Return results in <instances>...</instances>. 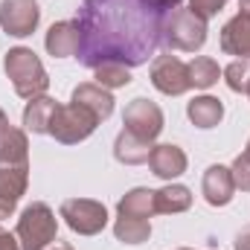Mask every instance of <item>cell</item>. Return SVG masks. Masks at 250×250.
I'll list each match as a JSON object with an SVG mask.
<instances>
[{
  "label": "cell",
  "mask_w": 250,
  "mask_h": 250,
  "mask_svg": "<svg viewBox=\"0 0 250 250\" xmlns=\"http://www.w3.org/2000/svg\"><path fill=\"white\" fill-rule=\"evenodd\" d=\"M233 248H236V250H250V227H248V230H242V233L236 236Z\"/></svg>",
  "instance_id": "obj_30"
},
{
  "label": "cell",
  "mask_w": 250,
  "mask_h": 250,
  "mask_svg": "<svg viewBox=\"0 0 250 250\" xmlns=\"http://www.w3.org/2000/svg\"><path fill=\"white\" fill-rule=\"evenodd\" d=\"M3 73L12 82L15 93L26 102L35 96H44L50 87V76H47L44 64L29 47H12L3 56Z\"/></svg>",
  "instance_id": "obj_2"
},
{
  "label": "cell",
  "mask_w": 250,
  "mask_h": 250,
  "mask_svg": "<svg viewBox=\"0 0 250 250\" xmlns=\"http://www.w3.org/2000/svg\"><path fill=\"white\" fill-rule=\"evenodd\" d=\"M221 76H224V82H227V87L233 93H245L248 96V90H250V62L248 59H236L233 64H227L221 70Z\"/></svg>",
  "instance_id": "obj_25"
},
{
  "label": "cell",
  "mask_w": 250,
  "mask_h": 250,
  "mask_svg": "<svg viewBox=\"0 0 250 250\" xmlns=\"http://www.w3.org/2000/svg\"><path fill=\"white\" fill-rule=\"evenodd\" d=\"M70 102H76V105H82L84 111H90L99 123H105V120L114 114V96H111V90H105V87L96 84V82H82V84H76Z\"/></svg>",
  "instance_id": "obj_13"
},
{
  "label": "cell",
  "mask_w": 250,
  "mask_h": 250,
  "mask_svg": "<svg viewBox=\"0 0 250 250\" xmlns=\"http://www.w3.org/2000/svg\"><path fill=\"white\" fill-rule=\"evenodd\" d=\"M0 250H21L18 236H15V233H9V230H0Z\"/></svg>",
  "instance_id": "obj_28"
},
{
  "label": "cell",
  "mask_w": 250,
  "mask_h": 250,
  "mask_svg": "<svg viewBox=\"0 0 250 250\" xmlns=\"http://www.w3.org/2000/svg\"><path fill=\"white\" fill-rule=\"evenodd\" d=\"M15 236L21 242V250H44L59 239V218L44 201H32L29 207H23Z\"/></svg>",
  "instance_id": "obj_4"
},
{
  "label": "cell",
  "mask_w": 250,
  "mask_h": 250,
  "mask_svg": "<svg viewBox=\"0 0 250 250\" xmlns=\"http://www.w3.org/2000/svg\"><path fill=\"white\" fill-rule=\"evenodd\" d=\"M187 67H189V84L198 87V90H207V87H212L221 79V67H218L215 59H209V56H198Z\"/></svg>",
  "instance_id": "obj_23"
},
{
  "label": "cell",
  "mask_w": 250,
  "mask_h": 250,
  "mask_svg": "<svg viewBox=\"0 0 250 250\" xmlns=\"http://www.w3.org/2000/svg\"><path fill=\"white\" fill-rule=\"evenodd\" d=\"M160 44L178 53H198L207 44V21L192 9H169L160 23Z\"/></svg>",
  "instance_id": "obj_3"
},
{
  "label": "cell",
  "mask_w": 250,
  "mask_h": 250,
  "mask_svg": "<svg viewBox=\"0 0 250 250\" xmlns=\"http://www.w3.org/2000/svg\"><path fill=\"white\" fill-rule=\"evenodd\" d=\"M192 207V189L184 184H166L163 189H154V209L160 215H178Z\"/></svg>",
  "instance_id": "obj_21"
},
{
  "label": "cell",
  "mask_w": 250,
  "mask_h": 250,
  "mask_svg": "<svg viewBox=\"0 0 250 250\" xmlns=\"http://www.w3.org/2000/svg\"><path fill=\"white\" fill-rule=\"evenodd\" d=\"M151 84L163 93V96H181L189 87V67L178 56H157L151 62Z\"/></svg>",
  "instance_id": "obj_9"
},
{
  "label": "cell",
  "mask_w": 250,
  "mask_h": 250,
  "mask_svg": "<svg viewBox=\"0 0 250 250\" xmlns=\"http://www.w3.org/2000/svg\"><path fill=\"white\" fill-rule=\"evenodd\" d=\"M248 99H250V90H248Z\"/></svg>",
  "instance_id": "obj_36"
},
{
  "label": "cell",
  "mask_w": 250,
  "mask_h": 250,
  "mask_svg": "<svg viewBox=\"0 0 250 250\" xmlns=\"http://www.w3.org/2000/svg\"><path fill=\"white\" fill-rule=\"evenodd\" d=\"M114 236L123 245H143L151 239V221L146 218H131V215H117L114 221Z\"/></svg>",
  "instance_id": "obj_22"
},
{
  "label": "cell",
  "mask_w": 250,
  "mask_h": 250,
  "mask_svg": "<svg viewBox=\"0 0 250 250\" xmlns=\"http://www.w3.org/2000/svg\"><path fill=\"white\" fill-rule=\"evenodd\" d=\"M41 23L38 0H0V29L9 38H26Z\"/></svg>",
  "instance_id": "obj_8"
},
{
  "label": "cell",
  "mask_w": 250,
  "mask_h": 250,
  "mask_svg": "<svg viewBox=\"0 0 250 250\" xmlns=\"http://www.w3.org/2000/svg\"><path fill=\"white\" fill-rule=\"evenodd\" d=\"M187 117L189 123L195 125V128H215V125L224 120V102L218 99V96H195L192 102L187 105Z\"/></svg>",
  "instance_id": "obj_18"
},
{
  "label": "cell",
  "mask_w": 250,
  "mask_h": 250,
  "mask_svg": "<svg viewBox=\"0 0 250 250\" xmlns=\"http://www.w3.org/2000/svg\"><path fill=\"white\" fill-rule=\"evenodd\" d=\"M239 12L242 15H250V0H239Z\"/></svg>",
  "instance_id": "obj_33"
},
{
  "label": "cell",
  "mask_w": 250,
  "mask_h": 250,
  "mask_svg": "<svg viewBox=\"0 0 250 250\" xmlns=\"http://www.w3.org/2000/svg\"><path fill=\"white\" fill-rule=\"evenodd\" d=\"M146 6H151V9H157V12H169V9H178L184 0H143Z\"/></svg>",
  "instance_id": "obj_29"
},
{
  "label": "cell",
  "mask_w": 250,
  "mask_h": 250,
  "mask_svg": "<svg viewBox=\"0 0 250 250\" xmlns=\"http://www.w3.org/2000/svg\"><path fill=\"white\" fill-rule=\"evenodd\" d=\"M178 250H192V248H178Z\"/></svg>",
  "instance_id": "obj_35"
},
{
  "label": "cell",
  "mask_w": 250,
  "mask_h": 250,
  "mask_svg": "<svg viewBox=\"0 0 250 250\" xmlns=\"http://www.w3.org/2000/svg\"><path fill=\"white\" fill-rule=\"evenodd\" d=\"M123 125H125V131H131V134H137V137L154 143V140L160 137L166 120H163V111H160L157 102H151V99H146V96H137V99H131V102L125 105Z\"/></svg>",
  "instance_id": "obj_7"
},
{
  "label": "cell",
  "mask_w": 250,
  "mask_h": 250,
  "mask_svg": "<svg viewBox=\"0 0 250 250\" xmlns=\"http://www.w3.org/2000/svg\"><path fill=\"white\" fill-rule=\"evenodd\" d=\"M117 215H131V218L151 221V215H157V209H154V189H146V187L128 189L120 198V204H117Z\"/></svg>",
  "instance_id": "obj_20"
},
{
  "label": "cell",
  "mask_w": 250,
  "mask_h": 250,
  "mask_svg": "<svg viewBox=\"0 0 250 250\" xmlns=\"http://www.w3.org/2000/svg\"><path fill=\"white\" fill-rule=\"evenodd\" d=\"M230 175H233V184H236V189L250 192V157H248V154H239V157L233 160Z\"/></svg>",
  "instance_id": "obj_26"
},
{
  "label": "cell",
  "mask_w": 250,
  "mask_h": 250,
  "mask_svg": "<svg viewBox=\"0 0 250 250\" xmlns=\"http://www.w3.org/2000/svg\"><path fill=\"white\" fill-rule=\"evenodd\" d=\"M96 125H99V120L90 111H84L76 102H67V105H59L53 114L50 137L62 146H76V143H84L96 131Z\"/></svg>",
  "instance_id": "obj_5"
},
{
  "label": "cell",
  "mask_w": 250,
  "mask_h": 250,
  "mask_svg": "<svg viewBox=\"0 0 250 250\" xmlns=\"http://www.w3.org/2000/svg\"><path fill=\"white\" fill-rule=\"evenodd\" d=\"M79 44H82V32H79L76 21H59L44 35V47H47V53L53 59H70V56H76Z\"/></svg>",
  "instance_id": "obj_14"
},
{
  "label": "cell",
  "mask_w": 250,
  "mask_h": 250,
  "mask_svg": "<svg viewBox=\"0 0 250 250\" xmlns=\"http://www.w3.org/2000/svg\"><path fill=\"white\" fill-rule=\"evenodd\" d=\"M201 192H204V201L209 207H227L236 195V184H233V175H230V166H209L204 172V181H201Z\"/></svg>",
  "instance_id": "obj_12"
},
{
  "label": "cell",
  "mask_w": 250,
  "mask_h": 250,
  "mask_svg": "<svg viewBox=\"0 0 250 250\" xmlns=\"http://www.w3.org/2000/svg\"><path fill=\"white\" fill-rule=\"evenodd\" d=\"M187 166H189L187 151H184L181 146H175V143H160V146H154L151 154H148V169H151L160 181H166V184H172L175 178H181V175L187 172Z\"/></svg>",
  "instance_id": "obj_11"
},
{
  "label": "cell",
  "mask_w": 250,
  "mask_h": 250,
  "mask_svg": "<svg viewBox=\"0 0 250 250\" xmlns=\"http://www.w3.org/2000/svg\"><path fill=\"white\" fill-rule=\"evenodd\" d=\"M44 250H73V245H67V242H59V239H56L53 245H47Z\"/></svg>",
  "instance_id": "obj_32"
},
{
  "label": "cell",
  "mask_w": 250,
  "mask_h": 250,
  "mask_svg": "<svg viewBox=\"0 0 250 250\" xmlns=\"http://www.w3.org/2000/svg\"><path fill=\"white\" fill-rule=\"evenodd\" d=\"M93 79L96 84H102L105 90H117V87H128L131 84V67L117 62H105L99 67H93Z\"/></svg>",
  "instance_id": "obj_24"
},
{
  "label": "cell",
  "mask_w": 250,
  "mask_h": 250,
  "mask_svg": "<svg viewBox=\"0 0 250 250\" xmlns=\"http://www.w3.org/2000/svg\"><path fill=\"white\" fill-rule=\"evenodd\" d=\"M0 166H29V140L23 128H9L0 137Z\"/></svg>",
  "instance_id": "obj_19"
},
{
  "label": "cell",
  "mask_w": 250,
  "mask_h": 250,
  "mask_svg": "<svg viewBox=\"0 0 250 250\" xmlns=\"http://www.w3.org/2000/svg\"><path fill=\"white\" fill-rule=\"evenodd\" d=\"M29 187V166H0V218H12Z\"/></svg>",
  "instance_id": "obj_10"
},
{
  "label": "cell",
  "mask_w": 250,
  "mask_h": 250,
  "mask_svg": "<svg viewBox=\"0 0 250 250\" xmlns=\"http://www.w3.org/2000/svg\"><path fill=\"white\" fill-rule=\"evenodd\" d=\"M59 102L53 96H35L26 102L23 108V131H32V134H50V123H53V114H56Z\"/></svg>",
  "instance_id": "obj_17"
},
{
  "label": "cell",
  "mask_w": 250,
  "mask_h": 250,
  "mask_svg": "<svg viewBox=\"0 0 250 250\" xmlns=\"http://www.w3.org/2000/svg\"><path fill=\"white\" fill-rule=\"evenodd\" d=\"M245 154H248V157H250V140H248V148H245Z\"/></svg>",
  "instance_id": "obj_34"
},
{
  "label": "cell",
  "mask_w": 250,
  "mask_h": 250,
  "mask_svg": "<svg viewBox=\"0 0 250 250\" xmlns=\"http://www.w3.org/2000/svg\"><path fill=\"white\" fill-rule=\"evenodd\" d=\"M163 15L143 0H84L76 15L82 32L76 59L90 70L105 62L146 64L160 47Z\"/></svg>",
  "instance_id": "obj_1"
},
{
  "label": "cell",
  "mask_w": 250,
  "mask_h": 250,
  "mask_svg": "<svg viewBox=\"0 0 250 250\" xmlns=\"http://www.w3.org/2000/svg\"><path fill=\"white\" fill-rule=\"evenodd\" d=\"M151 148H154V143H148V140H143V137H137V134H131V131H125V128L117 134V140H114V157H117V163H123V166L148 163Z\"/></svg>",
  "instance_id": "obj_16"
},
{
  "label": "cell",
  "mask_w": 250,
  "mask_h": 250,
  "mask_svg": "<svg viewBox=\"0 0 250 250\" xmlns=\"http://www.w3.org/2000/svg\"><path fill=\"white\" fill-rule=\"evenodd\" d=\"M224 6H227V0H189V9L204 21H212Z\"/></svg>",
  "instance_id": "obj_27"
},
{
  "label": "cell",
  "mask_w": 250,
  "mask_h": 250,
  "mask_svg": "<svg viewBox=\"0 0 250 250\" xmlns=\"http://www.w3.org/2000/svg\"><path fill=\"white\" fill-rule=\"evenodd\" d=\"M59 215L79 236H99L108 227V209L102 201H93V198H67Z\"/></svg>",
  "instance_id": "obj_6"
},
{
  "label": "cell",
  "mask_w": 250,
  "mask_h": 250,
  "mask_svg": "<svg viewBox=\"0 0 250 250\" xmlns=\"http://www.w3.org/2000/svg\"><path fill=\"white\" fill-rule=\"evenodd\" d=\"M0 224H3V218H0Z\"/></svg>",
  "instance_id": "obj_37"
},
{
  "label": "cell",
  "mask_w": 250,
  "mask_h": 250,
  "mask_svg": "<svg viewBox=\"0 0 250 250\" xmlns=\"http://www.w3.org/2000/svg\"><path fill=\"white\" fill-rule=\"evenodd\" d=\"M221 50L227 56L236 59H248L250 62V15H236L224 23L221 29Z\"/></svg>",
  "instance_id": "obj_15"
},
{
  "label": "cell",
  "mask_w": 250,
  "mask_h": 250,
  "mask_svg": "<svg viewBox=\"0 0 250 250\" xmlns=\"http://www.w3.org/2000/svg\"><path fill=\"white\" fill-rule=\"evenodd\" d=\"M9 128H12V123H9V117H6V111L0 108V137H3V134H6Z\"/></svg>",
  "instance_id": "obj_31"
}]
</instances>
